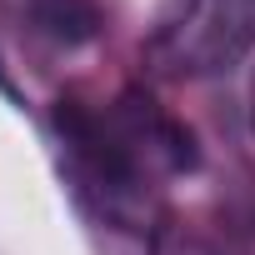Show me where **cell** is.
<instances>
[{"mask_svg":"<svg viewBox=\"0 0 255 255\" xmlns=\"http://www.w3.org/2000/svg\"><path fill=\"white\" fill-rule=\"evenodd\" d=\"M75 190L115 230L145 235L160 220L165 180L190 165V135L135 90L105 105H65L55 115Z\"/></svg>","mask_w":255,"mask_h":255,"instance_id":"6da1fadb","label":"cell"},{"mask_svg":"<svg viewBox=\"0 0 255 255\" xmlns=\"http://www.w3.org/2000/svg\"><path fill=\"white\" fill-rule=\"evenodd\" d=\"M255 50V0H160L145 35L155 80H215Z\"/></svg>","mask_w":255,"mask_h":255,"instance_id":"7a4b0ae2","label":"cell"}]
</instances>
